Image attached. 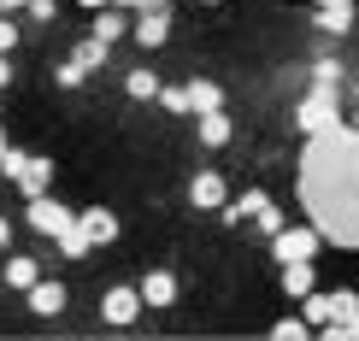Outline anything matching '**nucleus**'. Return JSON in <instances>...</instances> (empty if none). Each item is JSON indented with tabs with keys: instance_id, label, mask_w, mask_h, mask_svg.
<instances>
[{
	"instance_id": "nucleus-1",
	"label": "nucleus",
	"mask_w": 359,
	"mask_h": 341,
	"mask_svg": "<svg viewBox=\"0 0 359 341\" xmlns=\"http://www.w3.org/2000/svg\"><path fill=\"white\" fill-rule=\"evenodd\" d=\"M294 130H301L306 141H324L341 130V88H312V95L294 106Z\"/></svg>"
},
{
	"instance_id": "nucleus-2",
	"label": "nucleus",
	"mask_w": 359,
	"mask_h": 341,
	"mask_svg": "<svg viewBox=\"0 0 359 341\" xmlns=\"http://www.w3.org/2000/svg\"><path fill=\"white\" fill-rule=\"evenodd\" d=\"M24 224L36 230L41 242H59V235H65L71 224H77V212H71L65 200H53V195H36V200L24 206Z\"/></svg>"
},
{
	"instance_id": "nucleus-3",
	"label": "nucleus",
	"mask_w": 359,
	"mask_h": 341,
	"mask_svg": "<svg viewBox=\"0 0 359 341\" xmlns=\"http://www.w3.org/2000/svg\"><path fill=\"white\" fill-rule=\"evenodd\" d=\"M318 242H324V235H318V224H283V230L271 235V259H277V265L312 259V253H318Z\"/></svg>"
},
{
	"instance_id": "nucleus-4",
	"label": "nucleus",
	"mask_w": 359,
	"mask_h": 341,
	"mask_svg": "<svg viewBox=\"0 0 359 341\" xmlns=\"http://www.w3.org/2000/svg\"><path fill=\"white\" fill-rule=\"evenodd\" d=\"M142 312H147V306H142V288L136 283H112L107 294H100V318H107L112 330H130Z\"/></svg>"
},
{
	"instance_id": "nucleus-5",
	"label": "nucleus",
	"mask_w": 359,
	"mask_h": 341,
	"mask_svg": "<svg viewBox=\"0 0 359 341\" xmlns=\"http://www.w3.org/2000/svg\"><path fill=\"white\" fill-rule=\"evenodd\" d=\"M142 306L147 312H171L177 294H183V283H177V271H165V265H154V271H142Z\"/></svg>"
},
{
	"instance_id": "nucleus-6",
	"label": "nucleus",
	"mask_w": 359,
	"mask_h": 341,
	"mask_svg": "<svg viewBox=\"0 0 359 341\" xmlns=\"http://www.w3.org/2000/svg\"><path fill=\"white\" fill-rule=\"evenodd\" d=\"M224 200H230V176L224 171H194L189 176V206L194 212H218Z\"/></svg>"
},
{
	"instance_id": "nucleus-7",
	"label": "nucleus",
	"mask_w": 359,
	"mask_h": 341,
	"mask_svg": "<svg viewBox=\"0 0 359 341\" xmlns=\"http://www.w3.org/2000/svg\"><path fill=\"white\" fill-rule=\"evenodd\" d=\"M24 300H29V312H36V318H59L71 306V288L53 283V277H36V283L24 288Z\"/></svg>"
},
{
	"instance_id": "nucleus-8",
	"label": "nucleus",
	"mask_w": 359,
	"mask_h": 341,
	"mask_svg": "<svg viewBox=\"0 0 359 341\" xmlns=\"http://www.w3.org/2000/svg\"><path fill=\"white\" fill-rule=\"evenodd\" d=\"M130 36H136V48H165L171 41V12L165 6H147V12H136V24H130Z\"/></svg>"
},
{
	"instance_id": "nucleus-9",
	"label": "nucleus",
	"mask_w": 359,
	"mask_h": 341,
	"mask_svg": "<svg viewBox=\"0 0 359 341\" xmlns=\"http://www.w3.org/2000/svg\"><path fill=\"white\" fill-rule=\"evenodd\" d=\"M77 224L88 230V242H95V247H112L118 235H124V224H118V212H112V206H83V212H77Z\"/></svg>"
},
{
	"instance_id": "nucleus-10",
	"label": "nucleus",
	"mask_w": 359,
	"mask_h": 341,
	"mask_svg": "<svg viewBox=\"0 0 359 341\" xmlns=\"http://www.w3.org/2000/svg\"><path fill=\"white\" fill-rule=\"evenodd\" d=\"M88 36L107 41V48H118V41L130 36V12L118 6V0H112V6H100V12H95V24H88Z\"/></svg>"
},
{
	"instance_id": "nucleus-11",
	"label": "nucleus",
	"mask_w": 359,
	"mask_h": 341,
	"mask_svg": "<svg viewBox=\"0 0 359 341\" xmlns=\"http://www.w3.org/2000/svg\"><path fill=\"white\" fill-rule=\"evenodd\" d=\"M277 288L289 294V300H306V294L318 288V271H312V259H294V265H283V277H277Z\"/></svg>"
},
{
	"instance_id": "nucleus-12",
	"label": "nucleus",
	"mask_w": 359,
	"mask_h": 341,
	"mask_svg": "<svg viewBox=\"0 0 359 341\" xmlns=\"http://www.w3.org/2000/svg\"><path fill=\"white\" fill-rule=\"evenodd\" d=\"M194 136H201V147H230V136H236V130H230V112H194Z\"/></svg>"
},
{
	"instance_id": "nucleus-13",
	"label": "nucleus",
	"mask_w": 359,
	"mask_h": 341,
	"mask_svg": "<svg viewBox=\"0 0 359 341\" xmlns=\"http://www.w3.org/2000/svg\"><path fill=\"white\" fill-rule=\"evenodd\" d=\"M48 183H53V159H48V153H29V165H24V176H18V195L36 200V195H48Z\"/></svg>"
},
{
	"instance_id": "nucleus-14",
	"label": "nucleus",
	"mask_w": 359,
	"mask_h": 341,
	"mask_svg": "<svg viewBox=\"0 0 359 341\" xmlns=\"http://www.w3.org/2000/svg\"><path fill=\"white\" fill-rule=\"evenodd\" d=\"M312 24H318V36H348L353 29V6L348 0H318V18Z\"/></svg>"
},
{
	"instance_id": "nucleus-15",
	"label": "nucleus",
	"mask_w": 359,
	"mask_h": 341,
	"mask_svg": "<svg viewBox=\"0 0 359 341\" xmlns=\"http://www.w3.org/2000/svg\"><path fill=\"white\" fill-rule=\"evenodd\" d=\"M218 106H224V88L212 77H194L189 83V112H218Z\"/></svg>"
},
{
	"instance_id": "nucleus-16",
	"label": "nucleus",
	"mask_w": 359,
	"mask_h": 341,
	"mask_svg": "<svg viewBox=\"0 0 359 341\" xmlns=\"http://www.w3.org/2000/svg\"><path fill=\"white\" fill-rule=\"evenodd\" d=\"M0 277H6V288H18V294H24V288H29V283L41 277V265L29 259V253H12V259H6V271H0Z\"/></svg>"
},
{
	"instance_id": "nucleus-17",
	"label": "nucleus",
	"mask_w": 359,
	"mask_h": 341,
	"mask_svg": "<svg viewBox=\"0 0 359 341\" xmlns=\"http://www.w3.org/2000/svg\"><path fill=\"white\" fill-rule=\"evenodd\" d=\"M124 95H130V100H154V95H159V71H147V65L124 71Z\"/></svg>"
},
{
	"instance_id": "nucleus-18",
	"label": "nucleus",
	"mask_w": 359,
	"mask_h": 341,
	"mask_svg": "<svg viewBox=\"0 0 359 341\" xmlns=\"http://www.w3.org/2000/svg\"><path fill=\"white\" fill-rule=\"evenodd\" d=\"M159 112H171V118H189V83H159Z\"/></svg>"
},
{
	"instance_id": "nucleus-19",
	"label": "nucleus",
	"mask_w": 359,
	"mask_h": 341,
	"mask_svg": "<svg viewBox=\"0 0 359 341\" xmlns=\"http://www.w3.org/2000/svg\"><path fill=\"white\" fill-rule=\"evenodd\" d=\"M107 53H112V48H107V41H95V36H83L77 48H71V59H77L83 71H100V65H107Z\"/></svg>"
},
{
	"instance_id": "nucleus-20",
	"label": "nucleus",
	"mask_w": 359,
	"mask_h": 341,
	"mask_svg": "<svg viewBox=\"0 0 359 341\" xmlns=\"http://www.w3.org/2000/svg\"><path fill=\"white\" fill-rule=\"evenodd\" d=\"M53 247H59V253H65V259H88V247H95V242H88V230H83V224H71V230L59 235Z\"/></svg>"
},
{
	"instance_id": "nucleus-21",
	"label": "nucleus",
	"mask_w": 359,
	"mask_h": 341,
	"mask_svg": "<svg viewBox=\"0 0 359 341\" xmlns=\"http://www.w3.org/2000/svg\"><path fill=\"white\" fill-rule=\"evenodd\" d=\"M53 83H59V88H83V83H88V71H83L77 59L65 53V59H59V65H53Z\"/></svg>"
},
{
	"instance_id": "nucleus-22",
	"label": "nucleus",
	"mask_w": 359,
	"mask_h": 341,
	"mask_svg": "<svg viewBox=\"0 0 359 341\" xmlns=\"http://www.w3.org/2000/svg\"><path fill=\"white\" fill-rule=\"evenodd\" d=\"M277 341H306V335H318V330H312V323L306 318H277V330H271Z\"/></svg>"
},
{
	"instance_id": "nucleus-23",
	"label": "nucleus",
	"mask_w": 359,
	"mask_h": 341,
	"mask_svg": "<svg viewBox=\"0 0 359 341\" xmlns=\"http://www.w3.org/2000/svg\"><path fill=\"white\" fill-rule=\"evenodd\" d=\"M24 165H29V153H24V147H6V153H0V176H6V183H18V176H24Z\"/></svg>"
},
{
	"instance_id": "nucleus-24",
	"label": "nucleus",
	"mask_w": 359,
	"mask_h": 341,
	"mask_svg": "<svg viewBox=\"0 0 359 341\" xmlns=\"http://www.w3.org/2000/svg\"><path fill=\"white\" fill-rule=\"evenodd\" d=\"M312 88H341V65L336 59H318V65H312Z\"/></svg>"
},
{
	"instance_id": "nucleus-25",
	"label": "nucleus",
	"mask_w": 359,
	"mask_h": 341,
	"mask_svg": "<svg viewBox=\"0 0 359 341\" xmlns=\"http://www.w3.org/2000/svg\"><path fill=\"white\" fill-rule=\"evenodd\" d=\"M24 18L29 24H53L59 18V0H24Z\"/></svg>"
},
{
	"instance_id": "nucleus-26",
	"label": "nucleus",
	"mask_w": 359,
	"mask_h": 341,
	"mask_svg": "<svg viewBox=\"0 0 359 341\" xmlns=\"http://www.w3.org/2000/svg\"><path fill=\"white\" fill-rule=\"evenodd\" d=\"M330 312H336V318H353V312H359V294H353V288H336V294H330Z\"/></svg>"
},
{
	"instance_id": "nucleus-27",
	"label": "nucleus",
	"mask_w": 359,
	"mask_h": 341,
	"mask_svg": "<svg viewBox=\"0 0 359 341\" xmlns=\"http://www.w3.org/2000/svg\"><path fill=\"white\" fill-rule=\"evenodd\" d=\"M253 224H259L265 235H277V230H283V212H277V206H271V200H265V206H259V212H253Z\"/></svg>"
},
{
	"instance_id": "nucleus-28",
	"label": "nucleus",
	"mask_w": 359,
	"mask_h": 341,
	"mask_svg": "<svg viewBox=\"0 0 359 341\" xmlns=\"http://www.w3.org/2000/svg\"><path fill=\"white\" fill-rule=\"evenodd\" d=\"M265 200H271V195H265V188H248V195H242V200H236V206H242V218H253V212H259V206H265Z\"/></svg>"
},
{
	"instance_id": "nucleus-29",
	"label": "nucleus",
	"mask_w": 359,
	"mask_h": 341,
	"mask_svg": "<svg viewBox=\"0 0 359 341\" xmlns=\"http://www.w3.org/2000/svg\"><path fill=\"white\" fill-rule=\"evenodd\" d=\"M12 48H18V24L0 18V53H12Z\"/></svg>"
},
{
	"instance_id": "nucleus-30",
	"label": "nucleus",
	"mask_w": 359,
	"mask_h": 341,
	"mask_svg": "<svg viewBox=\"0 0 359 341\" xmlns=\"http://www.w3.org/2000/svg\"><path fill=\"white\" fill-rule=\"evenodd\" d=\"M12 247V218H0V253Z\"/></svg>"
},
{
	"instance_id": "nucleus-31",
	"label": "nucleus",
	"mask_w": 359,
	"mask_h": 341,
	"mask_svg": "<svg viewBox=\"0 0 359 341\" xmlns=\"http://www.w3.org/2000/svg\"><path fill=\"white\" fill-rule=\"evenodd\" d=\"M341 323H348V341H359V312H353V318H341Z\"/></svg>"
},
{
	"instance_id": "nucleus-32",
	"label": "nucleus",
	"mask_w": 359,
	"mask_h": 341,
	"mask_svg": "<svg viewBox=\"0 0 359 341\" xmlns=\"http://www.w3.org/2000/svg\"><path fill=\"white\" fill-rule=\"evenodd\" d=\"M77 6H88V12H100V6H112V0H77Z\"/></svg>"
},
{
	"instance_id": "nucleus-33",
	"label": "nucleus",
	"mask_w": 359,
	"mask_h": 341,
	"mask_svg": "<svg viewBox=\"0 0 359 341\" xmlns=\"http://www.w3.org/2000/svg\"><path fill=\"white\" fill-rule=\"evenodd\" d=\"M0 12H24V0H0Z\"/></svg>"
},
{
	"instance_id": "nucleus-34",
	"label": "nucleus",
	"mask_w": 359,
	"mask_h": 341,
	"mask_svg": "<svg viewBox=\"0 0 359 341\" xmlns=\"http://www.w3.org/2000/svg\"><path fill=\"white\" fill-rule=\"evenodd\" d=\"M348 100H353V106H359V77H353V88H348Z\"/></svg>"
},
{
	"instance_id": "nucleus-35",
	"label": "nucleus",
	"mask_w": 359,
	"mask_h": 341,
	"mask_svg": "<svg viewBox=\"0 0 359 341\" xmlns=\"http://www.w3.org/2000/svg\"><path fill=\"white\" fill-rule=\"evenodd\" d=\"M0 153H6V130H0Z\"/></svg>"
},
{
	"instance_id": "nucleus-36",
	"label": "nucleus",
	"mask_w": 359,
	"mask_h": 341,
	"mask_svg": "<svg viewBox=\"0 0 359 341\" xmlns=\"http://www.w3.org/2000/svg\"><path fill=\"white\" fill-rule=\"evenodd\" d=\"M206 6H224V0H206Z\"/></svg>"
},
{
	"instance_id": "nucleus-37",
	"label": "nucleus",
	"mask_w": 359,
	"mask_h": 341,
	"mask_svg": "<svg viewBox=\"0 0 359 341\" xmlns=\"http://www.w3.org/2000/svg\"><path fill=\"white\" fill-rule=\"evenodd\" d=\"M348 6H353V0H348Z\"/></svg>"
}]
</instances>
